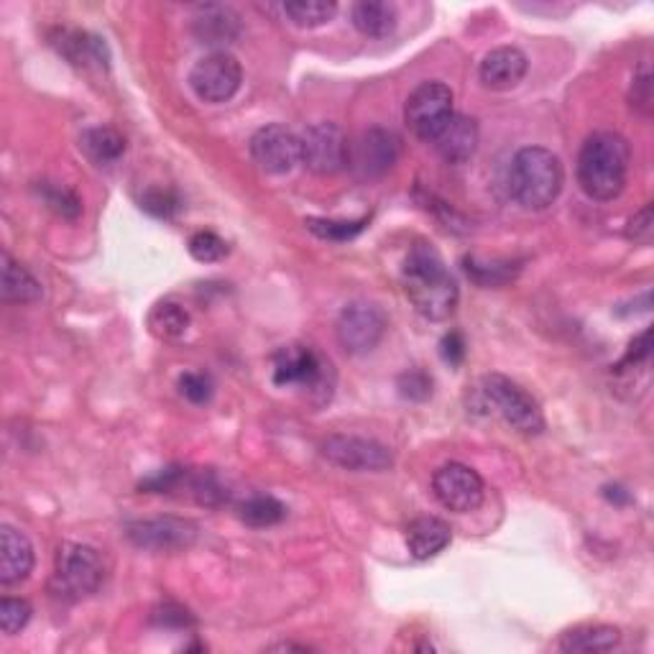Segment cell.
Masks as SVG:
<instances>
[{
    "mask_svg": "<svg viewBox=\"0 0 654 654\" xmlns=\"http://www.w3.org/2000/svg\"><path fill=\"white\" fill-rule=\"evenodd\" d=\"M401 281L409 302L422 318L442 322L455 312L460 300L458 285L432 246L417 244L411 248L404 261Z\"/></svg>",
    "mask_w": 654,
    "mask_h": 654,
    "instance_id": "6da1fadb",
    "label": "cell"
},
{
    "mask_svg": "<svg viewBox=\"0 0 654 654\" xmlns=\"http://www.w3.org/2000/svg\"><path fill=\"white\" fill-rule=\"evenodd\" d=\"M632 149L624 136L599 131L588 136L578 157V184L591 200L609 202L624 192Z\"/></svg>",
    "mask_w": 654,
    "mask_h": 654,
    "instance_id": "7a4b0ae2",
    "label": "cell"
},
{
    "mask_svg": "<svg viewBox=\"0 0 654 654\" xmlns=\"http://www.w3.org/2000/svg\"><path fill=\"white\" fill-rule=\"evenodd\" d=\"M562 190V164L553 151L527 147L516 151L508 169V192L524 210H547Z\"/></svg>",
    "mask_w": 654,
    "mask_h": 654,
    "instance_id": "3957f363",
    "label": "cell"
},
{
    "mask_svg": "<svg viewBox=\"0 0 654 654\" xmlns=\"http://www.w3.org/2000/svg\"><path fill=\"white\" fill-rule=\"evenodd\" d=\"M105 565L100 553L90 545L64 543L56 550L52 593L62 601H83L103 586Z\"/></svg>",
    "mask_w": 654,
    "mask_h": 654,
    "instance_id": "277c9868",
    "label": "cell"
},
{
    "mask_svg": "<svg viewBox=\"0 0 654 654\" xmlns=\"http://www.w3.org/2000/svg\"><path fill=\"white\" fill-rule=\"evenodd\" d=\"M274 384L300 386L310 394H320V401H325L333 392L335 374L330 361L310 345H285L274 353Z\"/></svg>",
    "mask_w": 654,
    "mask_h": 654,
    "instance_id": "5b68a950",
    "label": "cell"
},
{
    "mask_svg": "<svg viewBox=\"0 0 654 654\" xmlns=\"http://www.w3.org/2000/svg\"><path fill=\"white\" fill-rule=\"evenodd\" d=\"M483 397H486L489 407H496L508 425L522 435H539L545 430V415L539 409L529 392H524L519 384H514L512 378L502 374H491L483 378Z\"/></svg>",
    "mask_w": 654,
    "mask_h": 654,
    "instance_id": "8992f818",
    "label": "cell"
},
{
    "mask_svg": "<svg viewBox=\"0 0 654 654\" xmlns=\"http://www.w3.org/2000/svg\"><path fill=\"white\" fill-rule=\"evenodd\" d=\"M453 116V90L442 83H422L404 105L409 131L427 143L438 139Z\"/></svg>",
    "mask_w": 654,
    "mask_h": 654,
    "instance_id": "52a82bcc",
    "label": "cell"
},
{
    "mask_svg": "<svg viewBox=\"0 0 654 654\" xmlns=\"http://www.w3.org/2000/svg\"><path fill=\"white\" fill-rule=\"evenodd\" d=\"M240 83H244L240 62L225 50L202 56L190 72L192 93L205 103L230 100L238 93Z\"/></svg>",
    "mask_w": 654,
    "mask_h": 654,
    "instance_id": "ba28073f",
    "label": "cell"
},
{
    "mask_svg": "<svg viewBox=\"0 0 654 654\" xmlns=\"http://www.w3.org/2000/svg\"><path fill=\"white\" fill-rule=\"evenodd\" d=\"M302 164L312 174H337L349 167L351 143L345 139L343 128L335 124H314L300 136Z\"/></svg>",
    "mask_w": 654,
    "mask_h": 654,
    "instance_id": "9c48e42d",
    "label": "cell"
},
{
    "mask_svg": "<svg viewBox=\"0 0 654 654\" xmlns=\"http://www.w3.org/2000/svg\"><path fill=\"white\" fill-rule=\"evenodd\" d=\"M126 535L141 550L182 553L195 545L197 524H192L190 519H180V516H157V519L131 522Z\"/></svg>",
    "mask_w": 654,
    "mask_h": 654,
    "instance_id": "30bf717a",
    "label": "cell"
},
{
    "mask_svg": "<svg viewBox=\"0 0 654 654\" xmlns=\"http://www.w3.org/2000/svg\"><path fill=\"white\" fill-rule=\"evenodd\" d=\"M322 455L330 463L355 473H384L394 465L392 450L382 442L368 438H355V435H333L322 442Z\"/></svg>",
    "mask_w": 654,
    "mask_h": 654,
    "instance_id": "8fae6325",
    "label": "cell"
},
{
    "mask_svg": "<svg viewBox=\"0 0 654 654\" xmlns=\"http://www.w3.org/2000/svg\"><path fill=\"white\" fill-rule=\"evenodd\" d=\"M386 318L376 304L353 302L337 318L335 335L341 349L351 355H366L382 343Z\"/></svg>",
    "mask_w": 654,
    "mask_h": 654,
    "instance_id": "7c38bea8",
    "label": "cell"
},
{
    "mask_svg": "<svg viewBox=\"0 0 654 654\" xmlns=\"http://www.w3.org/2000/svg\"><path fill=\"white\" fill-rule=\"evenodd\" d=\"M432 491L438 502L455 514L475 512L483 504V479L463 463H446L435 471Z\"/></svg>",
    "mask_w": 654,
    "mask_h": 654,
    "instance_id": "4fadbf2b",
    "label": "cell"
},
{
    "mask_svg": "<svg viewBox=\"0 0 654 654\" xmlns=\"http://www.w3.org/2000/svg\"><path fill=\"white\" fill-rule=\"evenodd\" d=\"M399 136L386 128H371L349 149V167L361 180H376L397 164Z\"/></svg>",
    "mask_w": 654,
    "mask_h": 654,
    "instance_id": "5bb4252c",
    "label": "cell"
},
{
    "mask_svg": "<svg viewBox=\"0 0 654 654\" xmlns=\"http://www.w3.org/2000/svg\"><path fill=\"white\" fill-rule=\"evenodd\" d=\"M251 157L266 174H287L302 161L300 136L285 126L258 128L251 139Z\"/></svg>",
    "mask_w": 654,
    "mask_h": 654,
    "instance_id": "9a60e30c",
    "label": "cell"
},
{
    "mask_svg": "<svg viewBox=\"0 0 654 654\" xmlns=\"http://www.w3.org/2000/svg\"><path fill=\"white\" fill-rule=\"evenodd\" d=\"M527 69H529L527 54L516 50V46H498V50H491L486 56H483L479 77L486 90L506 93L522 83L524 75H527Z\"/></svg>",
    "mask_w": 654,
    "mask_h": 654,
    "instance_id": "2e32d148",
    "label": "cell"
},
{
    "mask_svg": "<svg viewBox=\"0 0 654 654\" xmlns=\"http://www.w3.org/2000/svg\"><path fill=\"white\" fill-rule=\"evenodd\" d=\"M192 34L200 44L223 52L221 46H228L240 36V19L228 6H200L192 19Z\"/></svg>",
    "mask_w": 654,
    "mask_h": 654,
    "instance_id": "e0dca14e",
    "label": "cell"
},
{
    "mask_svg": "<svg viewBox=\"0 0 654 654\" xmlns=\"http://www.w3.org/2000/svg\"><path fill=\"white\" fill-rule=\"evenodd\" d=\"M54 46L60 54L75 67H95V69H108L110 54L108 46L100 36L90 34V31L79 29H60L54 36Z\"/></svg>",
    "mask_w": 654,
    "mask_h": 654,
    "instance_id": "ac0fdd59",
    "label": "cell"
},
{
    "mask_svg": "<svg viewBox=\"0 0 654 654\" xmlns=\"http://www.w3.org/2000/svg\"><path fill=\"white\" fill-rule=\"evenodd\" d=\"M34 570V547L15 527L0 529V583L15 586Z\"/></svg>",
    "mask_w": 654,
    "mask_h": 654,
    "instance_id": "d6986e66",
    "label": "cell"
},
{
    "mask_svg": "<svg viewBox=\"0 0 654 654\" xmlns=\"http://www.w3.org/2000/svg\"><path fill=\"white\" fill-rule=\"evenodd\" d=\"M404 543L415 560H430L453 543V529L438 516H419L404 532Z\"/></svg>",
    "mask_w": 654,
    "mask_h": 654,
    "instance_id": "ffe728a7",
    "label": "cell"
},
{
    "mask_svg": "<svg viewBox=\"0 0 654 654\" xmlns=\"http://www.w3.org/2000/svg\"><path fill=\"white\" fill-rule=\"evenodd\" d=\"M432 143L448 164H465L475 153V147H479V126H475L473 118L455 112Z\"/></svg>",
    "mask_w": 654,
    "mask_h": 654,
    "instance_id": "44dd1931",
    "label": "cell"
},
{
    "mask_svg": "<svg viewBox=\"0 0 654 654\" xmlns=\"http://www.w3.org/2000/svg\"><path fill=\"white\" fill-rule=\"evenodd\" d=\"M621 632L609 624H583L560 636V650L572 654H599L619 647Z\"/></svg>",
    "mask_w": 654,
    "mask_h": 654,
    "instance_id": "7402d4cb",
    "label": "cell"
},
{
    "mask_svg": "<svg viewBox=\"0 0 654 654\" xmlns=\"http://www.w3.org/2000/svg\"><path fill=\"white\" fill-rule=\"evenodd\" d=\"M351 19H353V26L358 29L363 36L384 39L394 34L399 15H397V8L392 3H384V0H361V3L353 6Z\"/></svg>",
    "mask_w": 654,
    "mask_h": 654,
    "instance_id": "603a6c76",
    "label": "cell"
},
{
    "mask_svg": "<svg viewBox=\"0 0 654 654\" xmlns=\"http://www.w3.org/2000/svg\"><path fill=\"white\" fill-rule=\"evenodd\" d=\"M79 149L85 151V157L93 161L95 167H110L126 153V139L116 128L110 126H95L87 128L79 139Z\"/></svg>",
    "mask_w": 654,
    "mask_h": 654,
    "instance_id": "cb8c5ba5",
    "label": "cell"
},
{
    "mask_svg": "<svg viewBox=\"0 0 654 654\" xmlns=\"http://www.w3.org/2000/svg\"><path fill=\"white\" fill-rule=\"evenodd\" d=\"M0 294H3V302L8 304H31L42 300V285L34 279V274L3 254V287H0Z\"/></svg>",
    "mask_w": 654,
    "mask_h": 654,
    "instance_id": "d4e9b609",
    "label": "cell"
},
{
    "mask_svg": "<svg viewBox=\"0 0 654 654\" xmlns=\"http://www.w3.org/2000/svg\"><path fill=\"white\" fill-rule=\"evenodd\" d=\"M281 11L294 26L300 29H318L325 26L328 21H333L337 13V3L333 0H292V3L281 6Z\"/></svg>",
    "mask_w": 654,
    "mask_h": 654,
    "instance_id": "484cf974",
    "label": "cell"
},
{
    "mask_svg": "<svg viewBox=\"0 0 654 654\" xmlns=\"http://www.w3.org/2000/svg\"><path fill=\"white\" fill-rule=\"evenodd\" d=\"M149 328L157 337H164V341H174L187 333L190 328V314L182 304L176 302H161L151 310L149 314Z\"/></svg>",
    "mask_w": 654,
    "mask_h": 654,
    "instance_id": "4316f807",
    "label": "cell"
},
{
    "mask_svg": "<svg viewBox=\"0 0 654 654\" xmlns=\"http://www.w3.org/2000/svg\"><path fill=\"white\" fill-rule=\"evenodd\" d=\"M238 516L251 527H271L287 516V506L279 498L256 494L238 506Z\"/></svg>",
    "mask_w": 654,
    "mask_h": 654,
    "instance_id": "83f0119b",
    "label": "cell"
},
{
    "mask_svg": "<svg viewBox=\"0 0 654 654\" xmlns=\"http://www.w3.org/2000/svg\"><path fill=\"white\" fill-rule=\"evenodd\" d=\"M463 269L468 279H473L479 287H502L508 279H514V269H508V264H483L473 256L463 258Z\"/></svg>",
    "mask_w": 654,
    "mask_h": 654,
    "instance_id": "f1b7e54d",
    "label": "cell"
},
{
    "mask_svg": "<svg viewBox=\"0 0 654 654\" xmlns=\"http://www.w3.org/2000/svg\"><path fill=\"white\" fill-rule=\"evenodd\" d=\"M39 195L44 197L46 207L54 210L56 215L69 217V221H75V217L83 213V202L77 200V195L72 190L56 187V184H52V182H42L39 184Z\"/></svg>",
    "mask_w": 654,
    "mask_h": 654,
    "instance_id": "f546056e",
    "label": "cell"
},
{
    "mask_svg": "<svg viewBox=\"0 0 654 654\" xmlns=\"http://www.w3.org/2000/svg\"><path fill=\"white\" fill-rule=\"evenodd\" d=\"M190 254L192 258H197L200 264H215L228 256V244L213 230H197L195 236L190 238Z\"/></svg>",
    "mask_w": 654,
    "mask_h": 654,
    "instance_id": "4dcf8cb0",
    "label": "cell"
},
{
    "mask_svg": "<svg viewBox=\"0 0 654 654\" xmlns=\"http://www.w3.org/2000/svg\"><path fill=\"white\" fill-rule=\"evenodd\" d=\"M31 619V603L23 599H3L0 601V629L3 634H19Z\"/></svg>",
    "mask_w": 654,
    "mask_h": 654,
    "instance_id": "1f68e13d",
    "label": "cell"
},
{
    "mask_svg": "<svg viewBox=\"0 0 654 654\" xmlns=\"http://www.w3.org/2000/svg\"><path fill=\"white\" fill-rule=\"evenodd\" d=\"M363 225H366V221L345 223V221H314V217L307 221V228H310L314 236L328 238V240H349L353 236H358Z\"/></svg>",
    "mask_w": 654,
    "mask_h": 654,
    "instance_id": "d6a6232c",
    "label": "cell"
},
{
    "mask_svg": "<svg viewBox=\"0 0 654 654\" xmlns=\"http://www.w3.org/2000/svg\"><path fill=\"white\" fill-rule=\"evenodd\" d=\"M141 207L151 215L164 217V221H169V217H172L176 210H180V197H176L172 190L151 187L147 195L141 197Z\"/></svg>",
    "mask_w": 654,
    "mask_h": 654,
    "instance_id": "836d02e7",
    "label": "cell"
},
{
    "mask_svg": "<svg viewBox=\"0 0 654 654\" xmlns=\"http://www.w3.org/2000/svg\"><path fill=\"white\" fill-rule=\"evenodd\" d=\"M180 392L187 397L192 404H207L213 399V378L207 374H200V371H190V374L180 376Z\"/></svg>",
    "mask_w": 654,
    "mask_h": 654,
    "instance_id": "e575fe53",
    "label": "cell"
},
{
    "mask_svg": "<svg viewBox=\"0 0 654 654\" xmlns=\"http://www.w3.org/2000/svg\"><path fill=\"white\" fill-rule=\"evenodd\" d=\"M399 394L409 401H425L432 394V378L425 371H407L399 376Z\"/></svg>",
    "mask_w": 654,
    "mask_h": 654,
    "instance_id": "d590c367",
    "label": "cell"
},
{
    "mask_svg": "<svg viewBox=\"0 0 654 654\" xmlns=\"http://www.w3.org/2000/svg\"><path fill=\"white\" fill-rule=\"evenodd\" d=\"M650 353H652V333H650V330H644V333L636 335L632 341V345H629V351H626L624 358H621L617 371L644 366V363L650 361Z\"/></svg>",
    "mask_w": 654,
    "mask_h": 654,
    "instance_id": "8d00e7d4",
    "label": "cell"
},
{
    "mask_svg": "<svg viewBox=\"0 0 654 654\" xmlns=\"http://www.w3.org/2000/svg\"><path fill=\"white\" fill-rule=\"evenodd\" d=\"M151 621H153V624H159V626H180V629L195 624L192 613L187 609H182V605H176V603L159 605V609L151 613Z\"/></svg>",
    "mask_w": 654,
    "mask_h": 654,
    "instance_id": "74e56055",
    "label": "cell"
},
{
    "mask_svg": "<svg viewBox=\"0 0 654 654\" xmlns=\"http://www.w3.org/2000/svg\"><path fill=\"white\" fill-rule=\"evenodd\" d=\"M632 105L640 112H644V116H650V112H652V75H650V67H642L640 75L634 77Z\"/></svg>",
    "mask_w": 654,
    "mask_h": 654,
    "instance_id": "f35d334b",
    "label": "cell"
},
{
    "mask_svg": "<svg viewBox=\"0 0 654 654\" xmlns=\"http://www.w3.org/2000/svg\"><path fill=\"white\" fill-rule=\"evenodd\" d=\"M184 479L182 468H167V471H159L157 475H151V479H147L141 483V489L151 491V494H169L174 486H180Z\"/></svg>",
    "mask_w": 654,
    "mask_h": 654,
    "instance_id": "ab89813d",
    "label": "cell"
},
{
    "mask_svg": "<svg viewBox=\"0 0 654 654\" xmlns=\"http://www.w3.org/2000/svg\"><path fill=\"white\" fill-rule=\"evenodd\" d=\"M626 236L634 238V240H642V244H647L650 236H652V205H644L640 213L632 217Z\"/></svg>",
    "mask_w": 654,
    "mask_h": 654,
    "instance_id": "60d3db41",
    "label": "cell"
},
{
    "mask_svg": "<svg viewBox=\"0 0 654 654\" xmlns=\"http://www.w3.org/2000/svg\"><path fill=\"white\" fill-rule=\"evenodd\" d=\"M440 355L450 363V366H460V363H463V358H465L463 335H460V333H450V335L442 337Z\"/></svg>",
    "mask_w": 654,
    "mask_h": 654,
    "instance_id": "b9f144b4",
    "label": "cell"
},
{
    "mask_svg": "<svg viewBox=\"0 0 654 654\" xmlns=\"http://www.w3.org/2000/svg\"><path fill=\"white\" fill-rule=\"evenodd\" d=\"M271 650H300V652H304L307 647H302V644H274Z\"/></svg>",
    "mask_w": 654,
    "mask_h": 654,
    "instance_id": "7bdbcfd3",
    "label": "cell"
}]
</instances>
